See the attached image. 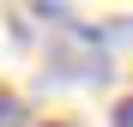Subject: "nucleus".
I'll use <instances>...</instances> for the list:
<instances>
[{"label":"nucleus","mask_w":133,"mask_h":127,"mask_svg":"<svg viewBox=\"0 0 133 127\" xmlns=\"http://www.w3.org/2000/svg\"><path fill=\"white\" fill-rule=\"evenodd\" d=\"M115 127H133V97H121V103H115Z\"/></svg>","instance_id":"1"},{"label":"nucleus","mask_w":133,"mask_h":127,"mask_svg":"<svg viewBox=\"0 0 133 127\" xmlns=\"http://www.w3.org/2000/svg\"><path fill=\"white\" fill-rule=\"evenodd\" d=\"M49 127H66V121H49Z\"/></svg>","instance_id":"2"}]
</instances>
